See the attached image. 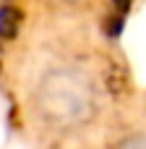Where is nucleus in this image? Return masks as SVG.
Masks as SVG:
<instances>
[{
    "instance_id": "1",
    "label": "nucleus",
    "mask_w": 146,
    "mask_h": 149,
    "mask_svg": "<svg viewBox=\"0 0 146 149\" xmlns=\"http://www.w3.org/2000/svg\"><path fill=\"white\" fill-rule=\"evenodd\" d=\"M104 113V84L94 65L78 58L50 60L26 92L31 126L52 141H71L89 134Z\"/></svg>"
},
{
    "instance_id": "2",
    "label": "nucleus",
    "mask_w": 146,
    "mask_h": 149,
    "mask_svg": "<svg viewBox=\"0 0 146 149\" xmlns=\"http://www.w3.org/2000/svg\"><path fill=\"white\" fill-rule=\"evenodd\" d=\"M42 3L57 13H65V16H81V13L94 10L102 0H42Z\"/></svg>"
},
{
    "instance_id": "3",
    "label": "nucleus",
    "mask_w": 146,
    "mask_h": 149,
    "mask_svg": "<svg viewBox=\"0 0 146 149\" xmlns=\"http://www.w3.org/2000/svg\"><path fill=\"white\" fill-rule=\"evenodd\" d=\"M107 149H146V128H133L120 136H115Z\"/></svg>"
}]
</instances>
